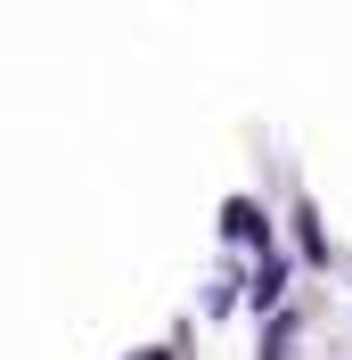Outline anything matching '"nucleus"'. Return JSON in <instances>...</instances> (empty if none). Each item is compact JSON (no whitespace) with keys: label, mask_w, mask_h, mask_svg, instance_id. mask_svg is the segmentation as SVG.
<instances>
[{"label":"nucleus","mask_w":352,"mask_h":360,"mask_svg":"<svg viewBox=\"0 0 352 360\" xmlns=\"http://www.w3.org/2000/svg\"><path fill=\"white\" fill-rule=\"evenodd\" d=\"M295 238H303V262H328V238H320V213L295 205Z\"/></svg>","instance_id":"obj_2"},{"label":"nucleus","mask_w":352,"mask_h":360,"mask_svg":"<svg viewBox=\"0 0 352 360\" xmlns=\"http://www.w3.org/2000/svg\"><path fill=\"white\" fill-rule=\"evenodd\" d=\"M221 229H230V238H246V246H263V213H254V205H230V213H221Z\"/></svg>","instance_id":"obj_1"},{"label":"nucleus","mask_w":352,"mask_h":360,"mask_svg":"<svg viewBox=\"0 0 352 360\" xmlns=\"http://www.w3.org/2000/svg\"><path fill=\"white\" fill-rule=\"evenodd\" d=\"M270 254V246H263ZM279 278H287V262H279V254H270V262H263V278H254V295H263V303H270V295H279Z\"/></svg>","instance_id":"obj_3"}]
</instances>
